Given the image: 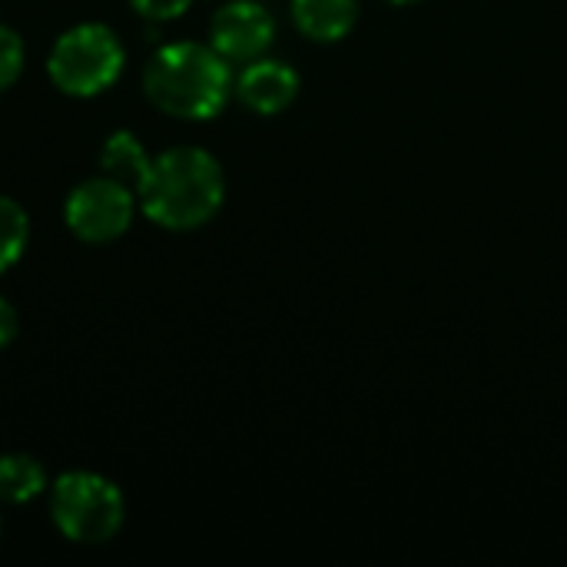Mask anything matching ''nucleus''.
Segmentation results:
<instances>
[{"label": "nucleus", "instance_id": "nucleus-1", "mask_svg": "<svg viewBox=\"0 0 567 567\" xmlns=\"http://www.w3.org/2000/svg\"><path fill=\"white\" fill-rule=\"evenodd\" d=\"M136 199L143 216L159 229L193 233L223 209L226 173L203 146H169L153 156Z\"/></svg>", "mask_w": 567, "mask_h": 567}, {"label": "nucleus", "instance_id": "nucleus-2", "mask_svg": "<svg viewBox=\"0 0 567 567\" xmlns=\"http://www.w3.org/2000/svg\"><path fill=\"white\" fill-rule=\"evenodd\" d=\"M236 90L229 60L213 43H163L143 66L146 100L173 120H213Z\"/></svg>", "mask_w": 567, "mask_h": 567}, {"label": "nucleus", "instance_id": "nucleus-3", "mask_svg": "<svg viewBox=\"0 0 567 567\" xmlns=\"http://www.w3.org/2000/svg\"><path fill=\"white\" fill-rule=\"evenodd\" d=\"M126 66V47L113 27L86 20L56 37L47 56V76L63 96L90 100L106 93Z\"/></svg>", "mask_w": 567, "mask_h": 567}, {"label": "nucleus", "instance_id": "nucleus-4", "mask_svg": "<svg viewBox=\"0 0 567 567\" xmlns=\"http://www.w3.org/2000/svg\"><path fill=\"white\" fill-rule=\"evenodd\" d=\"M50 518L73 545H106L126 522V502L106 475L63 472L50 485Z\"/></svg>", "mask_w": 567, "mask_h": 567}, {"label": "nucleus", "instance_id": "nucleus-5", "mask_svg": "<svg viewBox=\"0 0 567 567\" xmlns=\"http://www.w3.org/2000/svg\"><path fill=\"white\" fill-rule=\"evenodd\" d=\"M136 203H140L136 189L100 173L70 189L63 203V223L80 243H90V246L116 243L123 233H130Z\"/></svg>", "mask_w": 567, "mask_h": 567}, {"label": "nucleus", "instance_id": "nucleus-6", "mask_svg": "<svg viewBox=\"0 0 567 567\" xmlns=\"http://www.w3.org/2000/svg\"><path fill=\"white\" fill-rule=\"evenodd\" d=\"M272 40H276V20L256 0H229L209 20V43L229 63H249L256 56H266Z\"/></svg>", "mask_w": 567, "mask_h": 567}, {"label": "nucleus", "instance_id": "nucleus-7", "mask_svg": "<svg viewBox=\"0 0 567 567\" xmlns=\"http://www.w3.org/2000/svg\"><path fill=\"white\" fill-rule=\"evenodd\" d=\"M233 93L239 96V103L246 110H252L259 116H276L299 96V73L286 60L256 56L236 76Z\"/></svg>", "mask_w": 567, "mask_h": 567}, {"label": "nucleus", "instance_id": "nucleus-8", "mask_svg": "<svg viewBox=\"0 0 567 567\" xmlns=\"http://www.w3.org/2000/svg\"><path fill=\"white\" fill-rule=\"evenodd\" d=\"M359 20V0H292V23L316 43L342 40Z\"/></svg>", "mask_w": 567, "mask_h": 567}, {"label": "nucleus", "instance_id": "nucleus-9", "mask_svg": "<svg viewBox=\"0 0 567 567\" xmlns=\"http://www.w3.org/2000/svg\"><path fill=\"white\" fill-rule=\"evenodd\" d=\"M150 163H153V156L146 153V146L140 143V136L130 133V130L110 133L103 140V146H100V169L106 176L126 183L130 189H140V183L150 173Z\"/></svg>", "mask_w": 567, "mask_h": 567}, {"label": "nucleus", "instance_id": "nucleus-10", "mask_svg": "<svg viewBox=\"0 0 567 567\" xmlns=\"http://www.w3.org/2000/svg\"><path fill=\"white\" fill-rule=\"evenodd\" d=\"M50 478L47 468L23 452H10L0 455V502L7 505H27L33 498H40L47 492Z\"/></svg>", "mask_w": 567, "mask_h": 567}, {"label": "nucleus", "instance_id": "nucleus-11", "mask_svg": "<svg viewBox=\"0 0 567 567\" xmlns=\"http://www.w3.org/2000/svg\"><path fill=\"white\" fill-rule=\"evenodd\" d=\"M30 243V216L13 196H0V276L10 272Z\"/></svg>", "mask_w": 567, "mask_h": 567}, {"label": "nucleus", "instance_id": "nucleus-12", "mask_svg": "<svg viewBox=\"0 0 567 567\" xmlns=\"http://www.w3.org/2000/svg\"><path fill=\"white\" fill-rule=\"evenodd\" d=\"M23 63H27V50H23L20 33L0 23V93H7L20 80Z\"/></svg>", "mask_w": 567, "mask_h": 567}, {"label": "nucleus", "instance_id": "nucleus-13", "mask_svg": "<svg viewBox=\"0 0 567 567\" xmlns=\"http://www.w3.org/2000/svg\"><path fill=\"white\" fill-rule=\"evenodd\" d=\"M130 3H133V10H136L143 20H150V23L176 20V17H183V13L193 7V0H130Z\"/></svg>", "mask_w": 567, "mask_h": 567}, {"label": "nucleus", "instance_id": "nucleus-14", "mask_svg": "<svg viewBox=\"0 0 567 567\" xmlns=\"http://www.w3.org/2000/svg\"><path fill=\"white\" fill-rule=\"evenodd\" d=\"M20 332V319H17V309L0 296V349H7Z\"/></svg>", "mask_w": 567, "mask_h": 567}, {"label": "nucleus", "instance_id": "nucleus-15", "mask_svg": "<svg viewBox=\"0 0 567 567\" xmlns=\"http://www.w3.org/2000/svg\"><path fill=\"white\" fill-rule=\"evenodd\" d=\"M389 3H395V7H409V3H419V0H389Z\"/></svg>", "mask_w": 567, "mask_h": 567}]
</instances>
